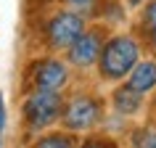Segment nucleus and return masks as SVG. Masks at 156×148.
I'll return each mask as SVG.
<instances>
[{"instance_id":"16","label":"nucleus","mask_w":156,"mask_h":148,"mask_svg":"<svg viewBox=\"0 0 156 148\" xmlns=\"http://www.w3.org/2000/svg\"><path fill=\"white\" fill-rule=\"evenodd\" d=\"M0 148H3V135H0Z\"/></svg>"},{"instance_id":"7","label":"nucleus","mask_w":156,"mask_h":148,"mask_svg":"<svg viewBox=\"0 0 156 148\" xmlns=\"http://www.w3.org/2000/svg\"><path fill=\"white\" fill-rule=\"evenodd\" d=\"M127 87H132L140 95H148V93L156 90V61L154 58H140L138 64L130 69L127 74Z\"/></svg>"},{"instance_id":"5","label":"nucleus","mask_w":156,"mask_h":148,"mask_svg":"<svg viewBox=\"0 0 156 148\" xmlns=\"http://www.w3.org/2000/svg\"><path fill=\"white\" fill-rule=\"evenodd\" d=\"M27 79L32 85V90H56V93H61L66 87V82H69V66L61 58H53V56L37 58L27 69Z\"/></svg>"},{"instance_id":"1","label":"nucleus","mask_w":156,"mask_h":148,"mask_svg":"<svg viewBox=\"0 0 156 148\" xmlns=\"http://www.w3.org/2000/svg\"><path fill=\"white\" fill-rule=\"evenodd\" d=\"M140 42L132 37V34H114V37H106L103 48H101L98 56V72L103 79L108 82H116V79H124L130 69L140 61Z\"/></svg>"},{"instance_id":"8","label":"nucleus","mask_w":156,"mask_h":148,"mask_svg":"<svg viewBox=\"0 0 156 148\" xmlns=\"http://www.w3.org/2000/svg\"><path fill=\"white\" fill-rule=\"evenodd\" d=\"M111 103H114V111L119 116H135L143 108V95L135 93L127 85H119L114 93H111Z\"/></svg>"},{"instance_id":"14","label":"nucleus","mask_w":156,"mask_h":148,"mask_svg":"<svg viewBox=\"0 0 156 148\" xmlns=\"http://www.w3.org/2000/svg\"><path fill=\"white\" fill-rule=\"evenodd\" d=\"M64 3H66V5H72L74 11H85V8H90L95 0H64Z\"/></svg>"},{"instance_id":"6","label":"nucleus","mask_w":156,"mask_h":148,"mask_svg":"<svg viewBox=\"0 0 156 148\" xmlns=\"http://www.w3.org/2000/svg\"><path fill=\"white\" fill-rule=\"evenodd\" d=\"M103 42H106V29H101V26L85 29V32L69 45V50H66L69 64L77 66V69H87V66L98 64V56H101Z\"/></svg>"},{"instance_id":"4","label":"nucleus","mask_w":156,"mask_h":148,"mask_svg":"<svg viewBox=\"0 0 156 148\" xmlns=\"http://www.w3.org/2000/svg\"><path fill=\"white\" fill-rule=\"evenodd\" d=\"M85 29H87V21L80 11H56L42 26V37L50 50H69V45Z\"/></svg>"},{"instance_id":"9","label":"nucleus","mask_w":156,"mask_h":148,"mask_svg":"<svg viewBox=\"0 0 156 148\" xmlns=\"http://www.w3.org/2000/svg\"><path fill=\"white\" fill-rule=\"evenodd\" d=\"M29 148H77V138H74V132H48V135H42L37 138Z\"/></svg>"},{"instance_id":"13","label":"nucleus","mask_w":156,"mask_h":148,"mask_svg":"<svg viewBox=\"0 0 156 148\" xmlns=\"http://www.w3.org/2000/svg\"><path fill=\"white\" fill-rule=\"evenodd\" d=\"M77 148H116L111 140H85L82 146H77Z\"/></svg>"},{"instance_id":"11","label":"nucleus","mask_w":156,"mask_h":148,"mask_svg":"<svg viewBox=\"0 0 156 148\" xmlns=\"http://www.w3.org/2000/svg\"><path fill=\"white\" fill-rule=\"evenodd\" d=\"M132 148H156V127H140L132 132Z\"/></svg>"},{"instance_id":"15","label":"nucleus","mask_w":156,"mask_h":148,"mask_svg":"<svg viewBox=\"0 0 156 148\" xmlns=\"http://www.w3.org/2000/svg\"><path fill=\"white\" fill-rule=\"evenodd\" d=\"M127 3H130V5H140V3H143V0H127Z\"/></svg>"},{"instance_id":"2","label":"nucleus","mask_w":156,"mask_h":148,"mask_svg":"<svg viewBox=\"0 0 156 148\" xmlns=\"http://www.w3.org/2000/svg\"><path fill=\"white\" fill-rule=\"evenodd\" d=\"M64 95L56 90H29L21 100V122L29 132H42L61 119Z\"/></svg>"},{"instance_id":"12","label":"nucleus","mask_w":156,"mask_h":148,"mask_svg":"<svg viewBox=\"0 0 156 148\" xmlns=\"http://www.w3.org/2000/svg\"><path fill=\"white\" fill-rule=\"evenodd\" d=\"M5 124H8V108H5V98H3V90H0V135L5 132Z\"/></svg>"},{"instance_id":"10","label":"nucleus","mask_w":156,"mask_h":148,"mask_svg":"<svg viewBox=\"0 0 156 148\" xmlns=\"http://www.w3.org/2000/svg\"><path fill=\"white\" fill-rule=\"evenodd\" d=\"M143 34L151 42V48L156 50V0H151L143 11Z\"/></svg>"},{"instance_id":"3","label":"nucleus","mask_w":156,"mask_h":148,"mask_svg":"<svg viewBox=\"0 0 156 148\" xmlns=\"http://www.w3.org/2000/svg\"><path fill=\"white\" fill-rule=\"evenodd\" d=\"M101 119H103V100L95 95H87V93H80V95L64 100L58 122L64 124L66 132H87Z\"/></svg>"}]
</instances>
